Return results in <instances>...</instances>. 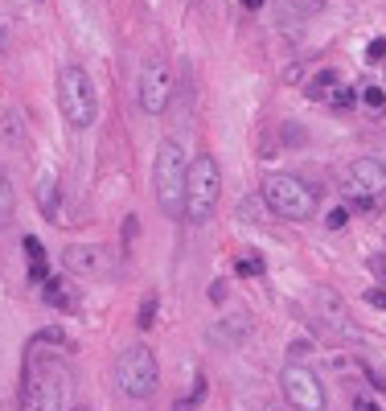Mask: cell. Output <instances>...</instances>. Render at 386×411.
Listing matches in <instances>:
<instances>
[{
  "label": "cell",
  "instance_id": "obj_1",
  "mask_svg": "<svg viewBox=\"0 0 386 411\" xmlns=\"http://www.w3.org/2000/svg\"><path fill=\"white\" fill-rule=\"evenodd\" d=\"M152 194L165 218L185 214V197H189V157L177 140H161L156 161H152Z\"/></svg>",
  "mask_w": 386,
  "mask_h": 411
},
{
  "label": "cell",
  "instance_id": "obj_2",
  "mask_svg": "<svg viewBox=\"0 0 386 411\" xmlns=\"http://www.w3.org/2000/svg\"><path fill=\"white\" fill-rule=\"evenodd\" d=\"M58 111L70 128H91L99 120V99H95V82L82 66H62L58 70Z\"/></svg>",
  "mask_w": 386,
  "mask_h": 411
},
{
  "label": "cell",
  "instance_id": "obj_3",
  "mask_svg": "<svg viewBox=\"0 0 386 411\" xmlns=\"http://www.w3.org/2000/svg\"><path fill=\"white\" fill-rule=\"evenodd\" d=\"M156 383H161L156 354L148 350L144 341H140V345H127V350L116 354V387H120L127 399H152V395H156Z\"/></svg>",
  "mask_w": 386,
  "mask_h": 411
},
{
  "label": "cell",
  "instance_id": "obj_4",
  "mask_svg": "<svg viewBox=\"0 0 386 411\" xmlns=\"http://www.w3.org/2000/svg\"><path fill=\"white\" fill-rule=\"evenodd\" d=\"M218 197H222V169L210 152H197L189 161V197H185V214L201 226L210 222L218 210Z\"/></svg>",
  "mask_w": 386,
  "mask_h": 411
},
{
  "label": "cell",
  "instance_id": "obj_5",
  "mask_svg": "<svg viewBox=\"0 0 386 411\" xmlns=\"http://www.w3.org/2000/svg\"><path fill=\"white\" fill-rule=\"evenodd\" d=\"M263 202L275 210L280 218H292V222H304V218H316V194L292 173H275L263 181Z\"/></svg>",
  "mask_w": 386,
  "mask_h": 411
},
{
  "label": "cell",
  "instance_id": "obj_6",
  "mask_svg": "<svg viewBox=\"0 0 386 411\" xmlns=\"http://www.w3.org/2000/svg\"><path fill=\"white\" fill-rule=\"evenodd\" d=\"M70 403V379L58 370H25V387H21V411H66Z\"/></svg>",
  "mask_w": 386,
  "mask_h": 411
},
{
  "label": "cell",
  "instance_id": "obj_7",
  "mask_svg": "<svg viewBox=\"0 0 386 411\" xmlns=\"http://www.w3.org/2000/svg\"><path fill=\"white\" fill-rule=\"evenodd\" d=\"M280 387H284V399L292 403V411H325L329 407V399H325V383H320L316 370H309L304 362H288L284 366Z\"/></svg>",
  "mask_w": 386,
  "mask_h": 411
},
{
  "label": "cell",
  "instance_id": "obj_8",
  "mask_svg": "<svg viewBox=\"0 0 386 411\" xmlns=\"http://www.w3.org/2000/svg\"><path fill=\"white\" fill-rule=\"evenodd\" d=\"M173 99V70L165 58H148L144 70H140V107L148 116H165Z\"/></svg>",
  "mask_w": 386,
  "mask_h": 411
},
{
  "label": "cell",
  "instance_id": "obj_9",
  "mask_svg": "<svg viewBox=\"0 0 386 411\" xmlns=\"http://www.w3.org/2000/svg\"><path fill=\"white\" fill-rule=\"evenodd\" d=\"M386 190V165L378 157H358L349 165V194L358 197H374Z\"/></svg>",
  "mask_w": 386,
  "mask_h": 411
},
{
  "label": "cell",
  "instance_id": "obj_10",
  "mask_svg": "<svg viewBox=\"0 0 386 411\" xmlns=\"http://www.w3.org/2000/svg\"><path fill=\"white\" fill-rule=\"evenodd\" d=\"M62 264L78 271V276H103L107 271V255H103V247H87V243H70L66 251H62Z\"/></svg>",
  "mask_w": 386,
  "mask_h": 411
},
{
  "label": "cell",
  "instance_id": "obj_11",
  "mask_svg": "<svg viewBox=\"0 0 386 411\" xmlns=\"http://www.w3.org/2000/svg\"><path fill=\"white\" fill-rule=\"evenodd\" d=\"M247 333H251V317H247V313L222 317L218 325H210V341H214V345H226V350L242 345V341H247Z\"/></svg>",
  "mask_w": 386,
  "mask_h": 411
},
{
  "label": "cell",
  "instance_id": "obj_12",
  "mask_svg": "<svg viewBox=\"0 0 386 411\" xmlns=\"http://www.w3.org/2000/svg\"><path fill=\"white\" fill-rule=\"evenodd\" d=\"M46 345H54V350H70L74 341H70V333H66V329H58V325H49V329H37L33 338L25 341V350H29V354H42Z\"/></svg>",
  "mask_w": 386,
  "mask_h": 411
},
{
  "label": "cell",
  "instance_id": "obj_13",
  "mask_svg": "<svg viewBox=\"0 0 386 411\" xmlns=\"http://www.w3.org/2000/svg\"><path fill=\"white\" fill-rule=\"evenodd\" d=\"M13 210H17V194H13L8 173L0 169V226H8V222H13Z\"/></svg>",
  "mask_w": 386,
  "mask_h": 411
},
{
  "label": "cell",
  "instance_id": "obj_14",
  "mask_svg": "<svg viewBox=\"0 0 386 411\" xmlns=\"http://www.w3.org/2000/svg\"><path fill=\"white\" fill-rule=\"evenodd\" d=\"M54 194H58V177H54V173H42V185H37V197H42V210H46L49 218L58 214V202H54ZM54 222H58V218H54Z\"/></svg>",
  "mask_w": 386,
  "mask_h": 411
},
{
  "label": "cell",
  "instance_id": "obj_15",
  "mask_svg": "<svg viewBox=\"0 0 386 411\" xmlns=\"http://www.w3.org/2000/svg\"><path fill=\"white\" fill-rule=\"evenodd\" d=\"M46 305H54V309H66V305H70V288H66L62 280H46Z\"/></svg>",
  "mask_w": 386,
  "mask_h": 411
},
{
  "label": "cell",
  "instance_id": "obj_16",
  "mask_svg": "<svg viewBox=\"0 0 386 411\" xmlns=\"http://www.w3.org/2000/svg\"><path fill=\"white\" fill-rule=\"evenodd\" d=\"M333 87H337V74H333V70H320L313 78V87H309V95H313V99H325Z\"/></svg>",
  "mask_w": 386,
  "mask_h": 411
},
{
  "label": "cell",
  "instance_id": "obj_17",
  "mask_svg": "<svg viewBox=\"0 0 386 411\" xmlns=\"http://www.w3.org/2000/svg\"><path fill=\"white\" fill-rule=\"evenodd\" d=\"M354 103H358V91H354V87H333V91H329V107H337V111L354 107Z\"/></svg>",
  "mask_w": 386,
  "mask_h": 411
},
{
  "label": "cell",
  "instance_id": "obj_18",
  "mask_svg": "<svg viewBox=\"0 0 386 411\" xmlns=\"http://www.w3.org/2000/svg\"><path fill=\"white\" fill-rule=\"evenodd\" d=\"M136 325H140V329H152V325H156V292H148V296H144V305H140V317H136Z\"/></svg>",
  "mask_w": 386,
  "mask_h": 411
},
{
  "label": "cell",
  "instance_id": "obj_19",
  "mask_svg": "<svg viewBox=\"0 0 386 411\" xmlns=\"http://www.w3.org/2000/svg\"><path fill=\"white\" fill-rule=\"evenodd\" d=\"M25 255H29V264H42L46 259V247H42L37 235H25Z\"/></svg>",
  "mask_w": 386,
  "mask_h": 411
},
{
  "label": "cell",
  "instance_id": "obj_20",
  "mask_svg": "<svg viewBox=\"0 0 386 411\" xmlns=\"http://www.w3.org/2000/svg\"><path fill=\"white\" fill-rule=\"evenodd\" d=\"M201 395H206V383L197 379V387H193L189 395H185V399H181V403H177L173 411H189V407H197V403H201Z\"/></svg>",
  "mask_w": 386,
  "mask_h": 411
},
{
  "label": "cell",
  "instance_id": "obj_21",
  "mask_svg": "<svg viewBox=\"0 0 386 411\" xmlns=\"http://www.w3.org/2000/svg\"><path fill=\"white\" fill-rule=\"evenodd\" d=\"M362 103H366V107H386V91H382V87H366Z\"/></svg>",
  "mask_w": 386,
  "mask_h": 411
},
{
  "label": "cell",
  "instance_id": "obj_22",
  "mask_svg": "<svg viewBox=\"0 0 386 411\" xmlns=\"http://www.w3.org/2000/svg\"><path fill=\"white\" fill-rule=\"evenodd\" d=\"M366 58H370V62H386V37H374L370 49H366Z\"/></svg>",
  "mask_w": 386,
  "mask_h": 411
},
{
  "label": "cell",
  "instance_id": "obj_23",
  "mask_svg": "<svg viewBox=\"0 0 386 411\" xmlns=\"http://www.w3.org/2000/svg\"><path fill=\"white\" fill-rule=\"evenodd\" d=\"M46 280H49L46 259H42V264H29V284H46Z\"/></svg>",
  "mask_w": 386,
  "mask_h": 411
},
{
  "label": "cell",
  "instance_id": "obj_24",
  "mask_svg": "<svg viewBox=\"0 0 386 411\" xmlns=\"http://www.w3.org/2000/svg\"><path fill=\"white\" fill-rule=\"evenodd\" d=\"M263 271V259H239V276H259Z\"/></svg>",
  "mask_w": 386,
  "mask_h": 411
},
{
  "label": "cell",
  "instance_id": "obj_25",
  "mask_svg": "<svg viewBox=\"0 0 386 411\" xmlns=\"http://www.w3.org/2000/svg\"><path fill=\"white\" fill-rule=\"evenodd\" d=\"M4 132H8V140H13V145H21V120H17V116H8V120H4Z\"/></svg>",
  "mask_w": 386,
  "mask_h": 411
},
{
  "label": "cell",
  "instance_id": "obj_26",
  "mask_svg": "<svg viewBox=\"0 0 386 411\" xmlns=\"http://www.w3.org/2000/svg\"><path fill=\"white\" fill-rule=\"evenodd\" d=\"M345 218H349V210H345V206H337V210H329V218H325V222H329L333 231H341V226H345Z\"/></svg>",
  "mask_w": 386,
  "mask_h": 411
},
{
  "label": "cell",
  "instance_id": "obj_27",
  "mask_svg": "<svg viewBox=\"0 0 386 411\" xmlns=\"http://www.w3.org/2000/svg\"><path fill=\"white\" fill-rule=\"evenodd\" d=\"M362 370H366V379L374 383V391H386V374H378L374 366H362Z\"/></svg>",
  "mask_w": 386,
  "mask_h": 411
},
{
  "label": "cell",
  "instance_id": "obj_28",
  "mask_svg": "<svg viewBox=\"0 0 386 411\" xmlns=\"http://www.w3.org/2000/svg\"><path fill=\"white\" fill-rule=\"evenodd\" d=\"M354 411H378V403L366 399V395H358V399H354Z\"/></svg>",
  "mask_w": 386,
  "mask_h": 411
},
{
  "label": "cell",
  "instance_id": "obj_29",
  "mask_svg": "<svg viewBox=\"0 0 386 411\" xmlns=\"http://www.w3.org/2000/svg\"><path fill=\"white\" fill-rule=\"evenodd\" d=\"M222 284H226V280H214V288H210V300H214V305H222V296H226Z\"/></svg>",
  "mask_w": 386,
  "mask_h": 411
},
{
  "label": "cell",
  "instance_id": "obj_30",
  "mask_svg": "<svg viewBox=\"0 0 386 411\" xmlns=\"http://www.w3.org/2000/svg\"><path fill=\"white\" fill-rule=\"evenodd\" d=\"M288 350H292V354H296V358H304V354H309V350H313V345H309V341H292Z\"/></svg>",
  "mask_w": 386,
  "mask_h": 411
},
{
  "label": "cell",
  "instance_id": "obj_31",
  "mask_svg": "<svg viewBox=\"0 0 386 411\" xmlns=\"http://www.w3.org/2000/svg\"><path fill=\"white\" fill-rule=\"evenodd\" d=\"M4 49H8V29L0 25V54H4Z\"/></svg>",
  "mask_w": 386,
  "mask_h": 411
},
{
  "label": "cell",
  "instance_id": "obj_32",
  "mask_svg": "<svg viewBox=\"0 0 386 411\" xmlns=\"http://www.w3.org/2000/svg\"><path fill=\"white\" fill-rule=\"evenodd\" d=\"M242 8H263V0H242Z\"/></svg>",
  "mask_w": 386,
  "mask_h": 411
}]
</instances>
